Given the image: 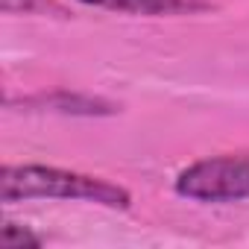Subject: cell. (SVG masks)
<instances>
[{"mask_svg":"<svg viewBox=\"0 0 249 249\" xmlns=\"http://www.w3.org/2000/svg\"><path fill=\"white\" fill-rule=\"evenodd\" d=\"M0 246H6V249L41 246V237H38V234H33L30 229L18 226V223H3V229H0Z\"/></svg>","mask_w":249,"mask_h":249,"instance_id":"5","label":"cell"},{"mask_svg":"<svg viewBox=\"0 0 249 249\" xmlns=\"http://www.w3.org/2000/svg\"><path fill=\"white\" fill-rule=\"evenodd\" d=\"M0 199L6 205L30 199H73L111 211H126L132 205V194L117 182L47 164H6L0 170Z\"/></svg>","mask_w":249,"mask_h":249,"instance_id":"1","label":"cell"},{"mask_svg":"<svg viewBox=\"0 0 249 249\" xmlns=\"http://www.w3.org/2000/svg\"><path fill=\"white\" fill-rule=\"evenodd\" d=\"M85 6L120 12V15H144V18H161V15H194L208 9V0H79Z\"/></svg>","mask_w":249,"mask_h":249,"instance_id":"3","label":"cell"},{"mask_svg":"<svg viewBox=\"0 0 249 249\" xmlns=\"http://www.w3.org/2000/svg\"><path fill=\"white\" fill-rule=\"evenodd\" d=\"M173 191L191 202H246L249 153H223L196 159L176 173Z\"/></svg>","mask_w":249,"mask_h":249,"instance_id":"2","label":"cell"},{"mask_svg":"<svg viewBox=\"0 0 249 249\" xmlns=\"http://www.w3.org/2000/svg\"><path fill=\"white\" fill-rule=\"evenodd\" d=\"M21 106H38L41 111H59V114H114L117 106L103 100V97H85V94H50V97H27L21 100Z\"/></svg>","mask_w":249,"mask_h":249,"instance_id":"4","label":"cell"}]
</instances>
